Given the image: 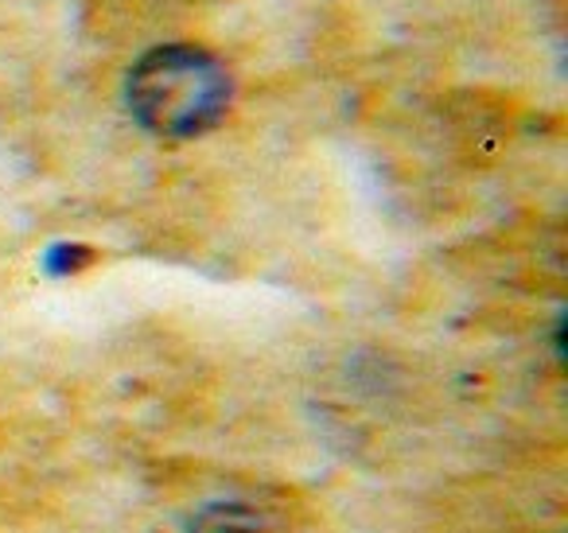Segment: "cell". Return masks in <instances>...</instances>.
Returning a JSON list of instances; mask_svg holds the SVG:
<instances>
[{"label": "cell", "instance_id": "cell-1", "mask_svg": "<svg viewBox=\"0 0 568 533\" xmlns=\"http://www.w3.org/2000/svg\"><path fill=\"white\" fill-rule=\"evenodd\" d=\"M234 79L226 63L195 43H164L133 63L125 79V105L141 129L168 141L203 137L226 118Z\"/></svg>", "mask_w": 568, "mask_h": 533}, {"label": "cell", "instance_id": "cell-2", "mask_svg": "<svg viewBox=\"0 0 568 533\" xmlns=\"http://www.w3.org/2000/svg\"><path fill=\"white\" fill-rule=\"evenodd\" d=\"M187 533H265V522L245 502H211L191 517Z\"/></svg>", "mask_w": 568, "mask_h": 533}]
</instances>
